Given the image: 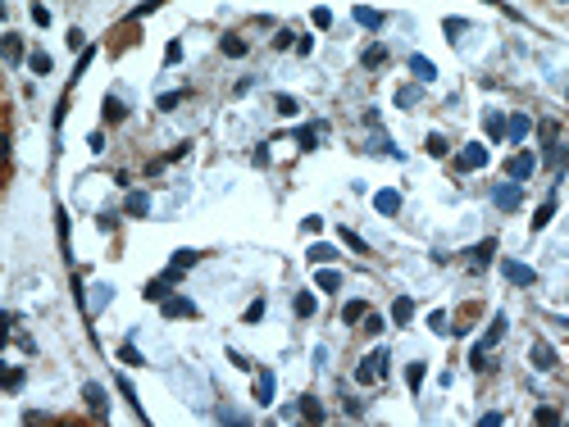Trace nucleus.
Returning a JSON list of instances; mask_svg holds the SVG:
<instances>
[{
	"label": "nucleus",
	"mask_w": 569,
	"mask_h": 427,
	"mask_svg": "<svg viewBox=\"0 0 569 427\" xmlns=\"http://www.w3.org/2000/svg\"><path fill=\"white\" fill-rule=\"evenodd\" d=\"M18 386H23V368H9V373H5V391H18Z\"/></svg>",
	"instance_id": "obj_41"
},
{
	"label": "nucleus",
	"mask_w": 569,
	"mask_h": 427,
	"mask_svg": "<svg viewBox=\"0 0 569 427\" xmlns=\"http://www.w3.org/2000/svg\"><path fill=\"white\" fill-rule=\"evenodd\" d=\"M274 105H278V114H283V119H296V114H301V105H296L292 96H278Z\"/></svg>",
	"instance_id": "obj_35"
},
{
	"label": "nucleus",
	"mask_w": 569,
	"mask_h": 427,
	"mask_svg": "<svg viewBox=\"0 0 569 427\" xmlns=\"http://www.w3.org/2000/svg\"><path fill=\"white\" fill-rule=\"evenodd\" d=\"M274 386H278V382H274V373L264 368V373L255 377V400H260V405H274Z\"/></svg>",
	"instance_id": "obj_12"
},
{
	"label": "nucleus",
	"mask_w": 569,
	"mask_h": 427,
	"mask_svg": "<svg viewBox=\"0 0 569 427\" xmlns=\"http://www.w3.org/2000/svg\"><path fill=\"white\" fill-rule=\"evenodd\" d=\"M301 414H305L310 423H324V419H328V414H324V405L314 400V395H301Z\"/></svg>",
	"instance_id": "obj_21"
},
{
	"label": "nucleus",
	"mask_w": 569,
	"mask_h": 427,
	"mask_svg": "<svg viewBox=\"0 0 569 427\" xmlns=\"http://www.w3.org/2000/svg\"><path fill=\"white\" fill-rule=\"evenodd\" d=\"M364 332L378 336V332H383V318H378V314H364Z\"/></svg>",
	"instance_id": "obj_45"
},
{
	"label": "nucleus",
	"mask_w": 569,
	"mask_h": 427,
	"mask_svg": "<svg viewBox=\"0 0 569 427\" xmlns=\"http://www.w3.org/2000/svg\"><path fill=\"white\" fill-rule=\"evenodd\" d=\"M419 86H401V91H397V105H401V110H414V105H419Z\"/></svg>",
	"instance_id": "obj_30"
},
{
	"label": "nucleus",
	"mask_w": 569,
	"mask_h": 427,
	"mask_svg": "<svg viewBox=\"0 0 569 427\" xmlns=\"http://www.w3.org/2000/svg\"><path fill=\"white\" fill-rule=\"evenodd\" d=\"M533 169H537V159L528 150H519V155H510V159H506V178H515V182H528V178H533Z\"/></svg>",
	"instance_id": "obj_4"
},
{
	"label": "nucleus",
	"mask_w": 569,
	"mask_h": 427,
	"mask_svg": "<svg viewBox=\"0 0 569 427\" xmlns=\"http://www.w3.org/2000/svg\"><path fill=\"white\" fill-rule=\"evenodd\" d=\"M82 395H87V409H91L96 419H110V400H105V386L87 382V386H82Z\"/></svg>",
	"instance_id": "obj_7"
},
{
	"label": "nucleus",
	"mask_w": 569,
	"mask_h": 427,
	"mask_svg": "<svg viewBox=\"0 0 569 427\" xmlns=\"http://www.w3.org/2000/svg\"><path fill=\"white\" fill-rule=\"evenodd\" d=\"M164 318H196V305L187 296H169L164 300Z\"/></svg>",
	"instance_id": "obj_8"
},
{
	"label": "nucleus",
	"mask_w": 569,
	"mask_h": 427,
	"mask_svg": "<svg viewBox=\"0 0 569 427\" xmlns=\"http://www.w3.org/2000/svg\"><path fill=\"white\" fill-rule=\"evenodd\" d=\"M492 250H497V241H492V237H487V241H478V246L469 250V268H474V273L492 264Z\"/></svg>",
	"instance_id": "obj_10"
},
{
	"label": "nucleus",
	"mask_w": 569,
	"mask_h": 427,
	"mask_svg": "<svg viewBox=\"0 0 569 427\" xmlns=\"http://www.w3.org/2000/svg\"><path fill=\"white\" fill-rule=\"evenodd\" d=\"M178 60H182V46L169 41V51H164V64H178Z\"/></svg>",
	"instance_id": "obj_47"
},
{
	"label": "nucleus",
	"mask_w": 569,
	"mask_h": 427,
	"mask_svg": "<svg viewBox=\"0 0 569 427\" xmlns=\"http://www.w3.org/2000/svg\"><path fill=\"white\" fill-rule=\"evenodd\" d=\"M260 318H264V300H250V305H246V323H260Z\"/></svg>",
	"instance_id": "obj_40"
},
{
	"label": "nucleus",
	"mask_w": 569,
	"mask_h": 427,
	"mask_svg": "<svg viewBox=\"0 0 569 427\" xmlns=\"http://www.w3.org/2000/svg\"><path fill=\"white\" fill-rule=\"evenodd\" d=\"M32 23L46 27V23H51V9H46V5H32Z\"/></svg>",
	"instance_id": "obj_44"
},
{
	"label": "nucleus",
	"mask_w": 569,
	"mask_h": 427,
	"mask_svg": "<svg viewBox=\"0 0 569 427\" xmlns=\"http://www.w3.org/2000/svg\"><path fill=\"white\" fill-rule=\"evenodd\" d=\"M314 287H319V291H337V287H342V273H337V268H324V264H319V277H314Z\"/></svg>",
	"instance_id": "obj_20"
},
{
	"label": "nucleus",
	"mask_w": 569,
	"mask_h": 427,
	"mask_svg": "<svg viewBox=\"0 0 569 427\" xmlns=\"http://www.w3.org/2000/svg\"><path fill=\"white\" fill-rule=\"evenodd\" d=\"M501 273H506V282H515V287H533L537 282V273L528 264H519V259H506L501 264Z\"/></svg>",
	"instance_id": "obj_6"
},
{
	"label": "nucleus",
	"mask_w": 569,
	"mask_h": 427,
	"mask_svg": "<svg viewBox=\"0 0 569 427\" xmlns=\"http://www.w3.org/2000/svg\"><path fill=\"white\" fill-rule=\"evenodd\" d=\"M423 377H428V368H423L419 359H414V364L406 368V382H410V391H419V386H423Z\"/></svg>",
	"instance_id": "obj_31"
},
{
	"label": "nucleus",
	"mask_w": 569,
	"mask_h": 427,
	"mask_svg": "<svg viewBox=\"0 0 569 427\" xmlns=\"http://www.w3.org/2000/svg\"><path fill=\"white\" fill-rule=\"evenodd\" d=\"M292 309H296V314H301V318H310V314H314V309H319V305H314V296H310V291H296Z\"/></svg>",
	"instance_id": "obj_25"
},
{
	"label": "nucleus",
	"mask_w": 569,
	"mask_h": 427,
	"mask_svg": "<svg viewBox=\"0 0 569 427\" xmlns=\"http://www.w3.org/2000/svg\"><path fill=\"white\" fill-rule=\"evenodd\" d=\"M378 64H388V51H383V46H369V51H364V69H378Z\"/></svg>",
	"instance_id": "obj_34"
},
{
	"label": "nucleus",
	"mask_w": 569,
	"mask_h": 427,
	"mask_svg": "<svg viewBox=\"0 0 569 427\" xmlns=\"http://www.w3.org/2000/svg\"><path fill=\"white\" fill-rule=\"evenodd\" d=\"M565 164H569V150H565V145H556V141H546V169L561 173Z\"/></svg>",
	"instance_id": "obj_17"
},
{
	"label": "nucleus",
	"mask_w": 569,
	"mask_h": 427,
	"mask_svg": "<svg viewBox=\"0 0 569 427\" xmlns=\"http://www.w3.org/2000/svg\"><path fill=\"white\" fill-rule=\"evenodd\" d=\"M487 132H492V137H506V119H501V114H487Z\"/></svg>",
	"instance_id": "obj_39"
},
{
	"label": "nucleus",
	"mask_w": 569,
	"mask_h": 427,
	"mask_svg": "<svg viewBox=\"0 0 569 427\" xmlns=\"http://www.w3.org/2000/svg\"><path fill=\"white\" fill-rule=\"evenodd\" d=\"M123 119H128V105L119 96H105V123H123Z\"/></svg>",
	"instance_id": "obj_16"
},
{
	"label": "nucleus",
	"mask_w": 569,
	"mask_h": 427,
	"mask_svg": "<svg viewBox=\"0 0 569 427\" xmlns=\"http://www.w3.org/2000/svg\"><path fill=\"white\" fill-rule=\"evenodd\" d=\"M373 209H378V214H397L401 209V191H378V196H373Z\"/></svg>",
	"instance_id": "obj_14"
},
{
	"label": "nucleus",
	"mask_w": 569,
	"mask_h": 427,
	"mask_svg": "<svg viewBox=\"0 0 569 427\" xmlns=\"http://www.w3.org/2000/svg\"><path fill=\"white\" fill-rule=\"evenodd\" d=\"M533 419H537V423H546V427H551V423H561V414H556V409H551V405H542V409H537V414H533Z\"/></svg>",
	"instance_id": "obj_42"
},
{
	"label": "nucleus",
	"mask_w": 569,
	"mask_h": 427,
	"mask_svg": "<svg viewBox=\"0 0 569 427\" xmlns=\"http://www.w3.org/2000/svg\"><path fill=\"white\" fill-rule=\"evenodd\" d=\"M364 314H369V305H364V300H351V305L342 309V323H364Z\"/></svg>",
	"instance_id": "obj_24"
},
{
	"label": "nucleus",
	"mask_w": 569,
	"mask_h": 427,
	"mask_svg": "<svg viewBox=\"0 0 569 427\" xmlns=\"http://www.w3.org/2000/svg\"><path fill=\"white\" fill-rule=\"evenodd\" d=\"M310 18H314V27H333V14H328V9H314Z\"/></svg>",
	"instance_id": "obj_48"
},
{
	"label": "nucleus",
	"mask_w": 569,
	"mask_h": 427,
	"mask_svg": "<svg viewBox=\"0 0 569 427\" xmlns=\"http://www.w3.org/2000/svg\"><path fill=\"white\" fill-rule=\"evenodd\" d=\"M428 327H433V332H442V336H447V332H451V318L442 314V309H433V314H428Z\"/></svg>",
	"instance_id": "obj_36"
},
{
	"label": "nucleus",
	"mask_w": 569,
	"mask_h": 427,
	"mask_svg": "<svg viewBox=\"0 0 569 427\" xmlns=\"http://www.w3.org/2000/svg\"><path fill=\"white\" fill-rule=\"evenodd\" d=\"M506 327H510V318H506V314H492V323H487V332H483V341H478V346H483V350H492V346H497L501 336H506Z\"/></svg>",
	"instance_id": "obj_9"
},
{
	"label": "nucleus",
	"mask_w": 569,
	"mask_h": 427,
	"mask_svg": "<svg viewBox=\"0 0 569 427\" xmlns=\"http://www.w3.org/2000/svg\"><path fill=\"white\" fill-rule=\"evenodd\" d=\"M410 73L419 77V82H437V69H433V60H423V55H410Z\"/></svg>",
	"instance_id": "obj_13"
},
{
	"label": "nucleus",
	"mask_w": 569,
	"mask_h": 427,
	"mask_svg": "<svg viewBox=\"0 0 569 427\" xmlns=\"http://www.w3.org/2000/svg\"><path fill=\"white\" fill-rule=\"evenodd\" d=\"M355 23H360V27H383V14H378V9H355Z\"/></svg>",
	"instance_id": "obj_28"
},
{
	"label": "nucleus",
	"mask_w": 569,
	"mask_h": 427,
	"mask_svg": "<svg viewBox=\"0 0 569 427\" xmlns=\"http://www.w3.org/2000/svg\"><path fill=\"white\" fill-rule=\"evenodd\" d=\"M314 141H319V128H301V132H296V145H301V150H314Z\"/></svg>",
	"instance_id": "obj_37"
},
{
	"label": "nucleus",
	"mask_w": 569,
	"mask_h": 427,
	"mask_svg": "<svg viewBox=\"0 0 569 427\" xmlns=\"http://www.w3.org/2000/svg\"><path fill=\"white\" fill-rule=\"evenodd\" d=\"M447 150H451V145H447V137H442V132H433V137H428V155H433V159H442Z\"/></svg>",
	"instance_id": "obj_38"
},
{
	"label": "nucleus",
	"mask_w": 569,
	"mask_h": 427,
	"mask_svg": "<svg viewBox=\"0 0 569 427\" xmlns=\"http://www.w3.org/2000/svg\"><path fill=\"white\" fill-rule=\"evenodd\" d=\"M196 259H200L196 250H173V268H178V273H187V268L196 264Z\"/></svg>",
	"instance_id": "obj_32"
},
{
	"label": "nucleus",
	"mask_w": 569,
	"mask_h": 427,
	"mask_svg": "<svg viewBox=\"0 0 569 427\" xmlns=\"http://www.w3.org/2000/svg\"><path fill=\"white\" fill-rule=\"evenodd\" d=\"M219 51H224L228 60H242V55H246V41H242V37H224V41H219Z\"/></svg>",
	"instance_id": "obj_23"
},
{
	"label": "nucleus",
	"mask_w": 569,
	"mask_h": 427,
	"mask_svg": "<svg viewBox=\"0 0 569 427\" xmlns=\"http://www.w3.org/2000/svg\"><path fill=\"white\" fill-rule=\"evenodd\" d=\"M292 37H296V32H292V27H283V32H278V37H274V46H278V51H287V46H292Z\"/></svg>",
	"instance_id": "obj_46"
},
{
	"label": "nucleus",
	"mask_w": 569,
	"mask_h": 427,
	"mask_svg": "<svg viewBox=\"0 0 569 427\" xmlns=\"http://www.w3.org/2000/svg\"><path fill=\"white\" fill-rule=\"evenodd\" d=\"M528 132H533V119H528V114H515V119H510V123H506V137H510V141H515V145H519V141H524V137H528Z\"/></svg>",
	"instance_id": "obj_11"
},
{
	"label": "nucleus",
	"mask_w": 569,
	"mask_h": 427,
	"mask_svg": "<svg viewBox=\"0 0 569 427\" xmlns=\"http://www.w3.org/2000/svg\"><path fill=\"white\" fill-rule=\"evenodd\" d=\"M519 200H524V182H497V187H492V205H497L501 214H515L519 209Z\"/></svg>",
	"instance_id": "obj_2"
},
{
	"label": "nucleus",
	"mask_w": 569,
	"mask_h": 427,
	"mask_svg": "<svg viewBox=\"0 0 569 427\" xmlns=\"http://www.w3.org/2000/svg\"><path fill=\"white\" fill-rule=\"evenodd\" d=\"M27 69H32L37 77L51 73V55H46V51H32V55H27Z\"/></svg>",
	"instance_id": "obj_27"
},
{
	"label": "nucleus",
	"mask_w": 569,
	"mask_h": 427,
	"mask_svg": "<svg viewBox=\"0 0 569 427\" xmlns=\"http://www.w3.org/2000/svg\"><path fill=\"white\" fill-rule=\"evenodd\" d=\"M305 259H310V264H333V259H337V250L328 246V241H319V246H310V255H305Z\"/></svg>",
	"instance_id": "obj_22"
},
{
	"label": "nucleus",
	"mask_w": 569,
	"mask_h": 427,
	"mask_svg": "<svg viewBox=\"0 0 569 427\" xmlns=\"http://www.w3.org/2000/svg\"><path fill=\"white\" fill-rule=\"evenodd\" d=\"M533 368H542V373H551V368H556V350H551L546 341L533 346Z\"/></svg>",
	"instance_id": "obj_15"
},
{
	"label": "nucleus",
	"mask_w": 569,
	"mask_h": 427,
	"mask_svg": "<svg viewBox=\"0 0 569 427\" xmlns=\"http://www.w3.org/2000/svg\"><path fill=\"white\" fill-rule=\"evenodd\" d=\"M551 218H556V200H546V205L537 209V218H533V232H542V228H546Z\"/></svg>",
	"instance_id": "obj_33"
},
{
	"label": "nucleus",
	"mask_w": 569,
	"mask_h": 427,
	"mask_svg": "<svg viewBox=\"0 0 569 427\" xmlns=\"http://www.w3.org/2000/svg\"><path fill=\"white\" fill-rule=\"evenodd\" d=\"M110 296H114L110 287H91V300H87V314H101V309L110 305Z\"/></svg>",
	"instance_id": "obj_19"
},
{
	"label": "nucleus",
	"mask_w": 569,
	"mask_h": 427,
	"mask_svg": "<svg viewBox=\"0 0 569 427\" xmlns=\"http://www.w3.org/2000/svg\"><path fill=\"white\" fill-rule=\"evenodd\" d=\"M178 100H182V91H169V96H160V110H173Z\"/></svg>",
	"instance_id": "obj_49"
},
{
	"label": "nucleus",
	"mask_w": 569,
	"mask_h": 427,
	"mask_svg": "<svg viewBox=\"0 0 569 427\" xmlns=\"http://www.w3.org/2000/svg\"><path fill=\"white\" fill-rule=\"evenodd\" d=\"M410 318H414V300H406V296H401L397 305H392V323H397V327H406Z\"/></svg>",
	"instance_id": "obj_18"
},
{
	"label": "nucleus",
	"mask_w": 569,
	"mask_h": 427,
	"mask_svg": "<svg viewBox=\"0 0 569 427\" xmlns=\"http://www.w3.org/2000/svg\"><path fill=\"white\" fill-rule=\"evenodd\" d=\"M388 350H373V355H364L360 359V368H355V382L360 386H373V382H383V373H388Z\"/></svg>",
	"instance_id": "obj_1"
},
{
	"label": "nucleus",
	"mask_w": 569,
	"mask_h": 427,
	"mask_svg": "<svg viewBox=\"0 0 569 427\" xmlns=\"http://www.w3.org/2000/svg\"><path fill=\"white\" fill-rule=\"evenodd\" d=\"M18 60H23V41L9 32V37H5V64H18Z\"/></svg>",
	"instance_id": "obj_29"
},
{
	"label": "nucleus",
	"mask_w": 569,
	"mask_h": 427,
	"mask_svg": "<svg viewBox=\"0 0 569 427\" xmlns=\"http://www.w3.org/2000/svg\"><path fill=\"white\" fill-rule=\"evenodd\" d=\"M483 164H487V145L483 141H469L465 150L456 155V169L460 173H474V169H483Z\"/></svg>",
	"instance_id": "obj_3"
},
{
	"label": "nucleus",
	"mask_w": 569,
	"mask_h": 427,
	"mask_svg": "<svg viewBox=\"0 0 569 427\" xmlns=\"http://www.w3.org/2000/svg\"><path fill=\"white\" fill-rule=\"evenodd\" d=\"M342 241H346V246H351V250H360V255H369V246H364V241L355 237V232H346V228H342Z\"/></svg>",
	"instance_id": "obj_43"
},
{
	"label": "nucleus",
	"mask_w": 569,
	"mask_h": 427,
	"mask_svg": "<svg viewBox=\"0 0 569 427\" xmlns=\"http://www.w3.org/2000/svg\"><path fill=\"white\" fill-rule=\"evenodd\" d=\"M178 277H182V273L169 264V273H164V277H155V282H146V291H141V296H146V300H160V305H164V300H169V287L178 282Z\"/></svg>",
	"instance_id": "obj_5"
},
{
	"label": "nucleus",
	"mask_w": 569,
	"mask_h": 427,
	"mask_svg": "<svg viewBox=\"0 0 569 427\" xmlns=\"http://www.w3.org/2000/svg\"><path fill=\"white\" fill-rule=\"evenodd\" d=\"M123 209H128L132 218H141V214H151V200L141 196V191H132V196H128V205H123Z\"/></svg>",
	"instance_id": "obj_26"
}]
</instances>
